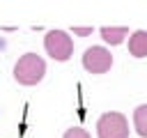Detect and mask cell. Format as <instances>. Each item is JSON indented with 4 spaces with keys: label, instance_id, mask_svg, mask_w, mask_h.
<instances>
[{
    "label": "cell",
    "instance_id": "9",
    "mask_svg": "<svg viewBox=\"0 0 147 138\" xmlns=\"http://www.w3.org/2000/svg\"><path fill=\"white\" fill-rule=\"evenodd\" d=\"M71 30H74V34H76V37H90L94 28L90 25V28H71Z\"/></svg>",
    "mask_w": 147,
    "mask_h": 138
},
{
    "label": "cell",
    "instance_id": "1",
    "mask_svg": "<svg viewBox=\"0 0 147 138\" xmlns=\"http://www.w3.org/2000/svg\"><path fill=\"white\" fill-rule=\"evenodd\" d=\"M46 74V62L37 53H23L14 64V80L21 85H37Z\"/></svg>",
    "mask_w": 147,
    "mask_h": 138
},
{
    "label": "cell",
    "instance_id": "2",
    "mask_svg": "<svg viewBox=\"0 0 147 138\" xmlns=\"http://www.w3.org/2000/svg\"><path fill=\"white\" fill-rule=\"evenodd\" d=\"M44 48L55 62H67L74 55V39L64 30H48L44 37Z\"/></svg>",
    "mask_w": 147,
    "mask_h": 138
},
{
    "label": "cell",
    "instance_id": "4",
    "mask_svg": "<svg viewBox=\"0 0 147 138\" xmlns=\"http://www.w3.org/2000/svg\"><path fill=\"white\" fill-rule=\"evenodd\" d=\"M83 67L87 74H106L113 67V53L106 46H90L83 53Z\"/></svg>",
    "mask_w": 147,
    "mask_h": 138
},
{
    "label": "cell",
    "instance_id": "6",
    "mask_svg": "<svg viewBox=\"0 0 147 138\" xmlns=\"http://www.w3.org/2000/svg\"><path fill=\"white\" fill-rule=\"evenodd\" d=\"M99 34H101V39L106 41V44H110V46H119V44H124V39L129 37V28H110V25H103L101 30H99Z\"/></svg>",
    "mask_w": 147,
    "mask_h": 138
},
{
    "label": "cell",
    "instance_id": "3",
    "mask_svg": "<svg viewBox=\"0 0 147 138\" xmlns=\"http://www.w3.org/2000/svg\"><path fill=\"white\" fill-rule=\"evenodd\" d=\"M96 136L99 138H129V120L117 110H108L96 120Z\"/></svg>",
    "mask_w": 147,
    "mask_h": 138
},
{
    "label": "cell",
    "instance_id": "5",
    "mask_svg": "<svg viewBox=\"0 0 147 138\" xmlns=\"http://www.w3.org/2000/svg\"><path fill=\"white\" fill-rule=\"evenodd\" d=\"M129 55L133 57H147V30H136L129 34Z\"/></svg>",
    "mask_w": 147,
    "mask_h": 138
},
{
    "label": "cell",
    "instance_id": "8",
    "mask_svg": "<svg viewBox=\"0 0 147 138\" xmlns=\"http://www.w3.org/2000/svg\"><path fill=\"white\" fill-rule=\"evenodd\" d=\"M62 138H92V136H90V131L83 129V126H71V129L64 131Z\"/></svg>",
    "mask_w": 147,
    "mask_h": 138
},
{
    "label": "cell",
    "instance_id": "7",
    "mask_svg": "<svg viewBox=\"0 0 147 138\" xmlns=\"http://www.w3.org/2000/svg\"><path fill=\"white\" fill-rule=\"evenodd\" d=\"M133 129L140 138H147V103H140L133 110Z\"/></svg>",
    "mask_w": 147,
    "mask_h": 138
}]
</instances>
